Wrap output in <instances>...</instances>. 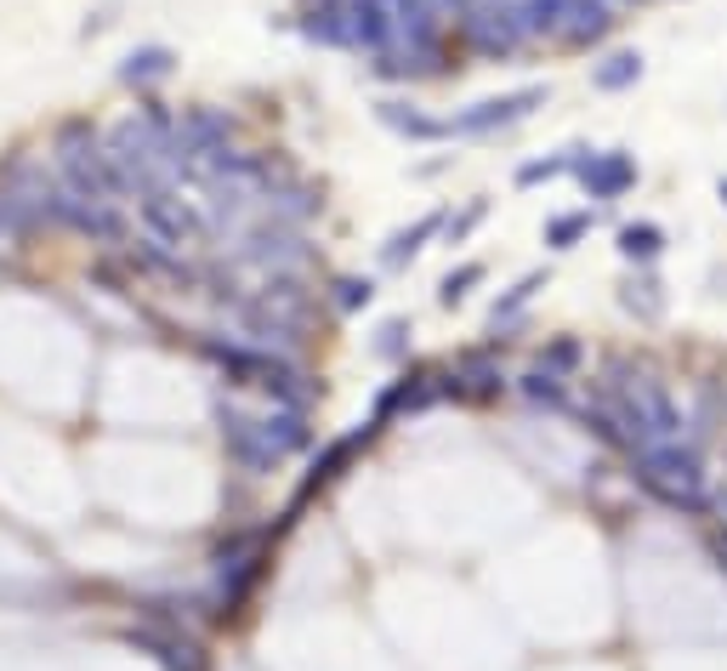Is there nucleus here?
I'll return each mask as SVG.
<instances>
[{
  "label": "nucleus",
  "instance_id": "f257e3e1",
  "mask_svg": "<svg viewBox=\"0 0 727 671\" xmlns=\"http://www.w3.org/2000/svg\"><path fill=\"white\" fill-rule=\"evenodd\" d=\"M637 484L654 495L660 507L670 512H688V518H705L711 512V489H705V461H699V444L682 438H665V444H642L631 456Z\"/></svg>",
  "mask_w": 727,
  "mask_h": 671
},
{
  "label": "nucleus",
  "instance_id": "f03ea898",
  "mask_svg": "<svg viewBox=\"0 0 727 671\" xmlns=\"http://www.w3.org/2000/svg\"><path fill=\"white\" fill-rule=\"evenodd\" d=\"M603 399H609L625 421H631V427H637L648 444L682 438V410H676L670 387L654 376V370L614 359V364H609V387H603Z\"/></svg>",
  "mask_w": 727,
  "mask_h": 671
},
{
  "label": "nucleus",
  "instance_id": "7ed1b4c3",
  "mask_svg": "<svg viewBox=\"0 0 727 671\" xmlns=\"http://www.w3.org/2000/svg\"><path fill=\"white\" fill-rule=\"evenodd\" d=\"M137 211H142V228H148V239H160V245H171V251H183V245H193V239H205L211 234V222L199 216L177 188H148V194H137Z\"/></svg>",
  "mask_w": 727,
  "mask_h": 671
},
{
  "label": "nucleus",
  "instance_id": "20e7f679",
  "mask_svg": "<svg viewBox=\"0 0 727 671\" xmlns=\"http://www.w3.org/2000/svg\"><path fill=\"white\" fill-rule=\"evenodd\" d=\"M546 97H551V86H517L506 97H484V103L449 114L443 126H449V137H489V132H506V126H517V120H529Z\"/></svg>",
  "mask_w": 727,
  "mask_h": 671
},
{
  "label": "nucleus",
  "instance_id": "39448f33",
  "mask_svg": "<svg viewBox=\"0 0 727 671\" xmlns=\"http://www.w3.org/2000/svg\"><path fill=\"white\" fill-rule=\"evenodd\" d=\"M461 40H466L478 58H512V52H523V46H529V35H523V23H517V0H512V7L472 0L466 17H461Z\"/></svg>",
  "mask_w": 727,
  "mask_h": 671
},
{
  "label": "nucleus",
  "instance_id": "423d86ee",
  "mask_svg": "<svg viewBox=\"0 0 727 671\" xmlns=\"http://www.w3.org/2000/svg\"><path fill=\"white\" fill-rule=\"evenodd\" d=\"M574 177L591 200H619L637 188V160L625 148H574Z\"/></svg>",
  "mask_w": 727,
  "mask_h": 671
},
{
  "label": "nucleus",
  "instance_id": "0eeeda50",
  "mask_svg": "<svg viewBox=\"0 0 727 671\" xmlns=\"http://www.w3.org/2000/svg\"><path fill=\"white\" fill-rule=\"evenodd\" d=\"M222 444H228V461H234L239 472H250V479H267V472L279 467V450L267 444L262 421L245 415V410H234V405H222Z\"/></svg>",
  "mask_w": 727,
  "mask_h": 671
},
{
  "label": "nucleus",
  "instance_id": "6e6552de",
  "mask_svg": "<svg viewBox=\"0 0 727 671\" xmlns=\"http://www.w3.org/2000/svg\"><path fill=\"white\" fill-rule=\"evenodd\" d=\"M375 433H381V421H375V415H369V421H364V427H353V433H347V438H336V444H330V450H324V456L313 461V472H308V484H302V501H308V495H313V489H324V484H336V479H341V472H347V461H353V456L364 450V444H369Z\"/></svg>",
  "mask_w": 727,
  "mask_h": 671
},
{
  "label": "nucleus",
  "instance_id": "1a4fd4ad",
  "mask_svg": "<svg viewBox=\"0 0 727 671\" xmlns=\"http://www.w3.org/2000/svg\"><path fill=\"white\" fill-rule=\"evenodd\" d=\"M375 120H381V126H392L398 137H410V142H449V126H443V120L421 114L415 103H404V97H381V103H375Z\"/></svg>",
  "mask_w": 727,
  "mask_h": 671
},
{
  "label": "nucleus",
  "instance_id": "9d476101",
  "mask_svg": "<svg viewBox=\"0 0 727 671\" xmlns=\"http://www.w3.org/2000/svg\"><path fill=\"white\" fill-rule=\"evenodd\" d=\"M438 382H443L438 370H410L404 382H392L381 399H375V421H387L392 410H426L433 399H443V387H438Z\"/></svg>",
  "mask_w": 727,
  "mask_h": 671
},
{
  "label": "nucleus",
  "instance_id": "9b49d317",
  "mask_svg": "<svg viewBox=\"0 0 727 671\" xmlns=\"http://www.w3.org/2000/svg\"><path fill=\"white\" fill-rule=\"evenodd\" d=\"M443 222H449V211H426V216H415L410 228H398V234L381 245V262H387V268H410V262L426 251V239H438V234H443Z\"/></svg>",
  "mask_w": 727,
  "mask_h": 671
},
{
  "label": "nucleus",
  "instance_id": "f8f14e48",
  "mask_svg": "<svg viewBox=\"0 0 727 671\" xmlns=\"http://www.w3.org/2000/svg\"><path fill=\"white\" fill-rule=\"evenodd\" d=\"M262 421V433H267V444L279 450V461L285 456H296V450H308L313 444V427H308V410H267V415H256Z\"/></svg>",
  "mask_w": 727,
  "mask_h": 671
},
{
  "label": "nucleus",
  "instance_id": "ddd939ff",
  "mask_svg": "<svg viewBox=\"0 0 727 671\" xmlns=\"http://www.w3.org/2000/svg\"><path fill=\"white\" fill-rule=\"evenodd\" d=\"M619 308L631 319H642V325H660L665 319V285L654 273H631V279L619 285Z\"/></svg>",
  "mask_w": 727,
  "mask_h": 671
},
{
  "label": "nucleus",
  "instance_id": "4468645a",
  "mask_svg": "<svg viewBox=\"0 0 727 671\" xmlns=\"http://www.w3.org/2000/svg\"><path fill=\"white\" fill-rule=\"evenodd\" d=\"M619 257L637 262V268L660 262L665 257V228H660V222H625V228H619Z\"/></svg>",
  "mask_w": 727,
  "mask_h": 671
},
{
  "label": "nucleus",
  "instance_id": "2eb2a0df",
  "mask_svg": "<svg viewBox=\"0 0 727 671\" xmlns=\"http://www.w3.org/2000/svg\"><path fill=\"white\" fill-rule=\"evenodd\" d=\"M637 80H642V52H609L603 63H591L597 91H631Z\"/></svg>",
  "mask_w": 727,
  "mask_h": 671
},
{
  "label": "nucleus",
  "instance_id": "dca6fc26",
  "mask_svg": "<svg viewBox=\"0 0 727 671\" xmlns=\"http://www.w3.org/2000/svg\"><path fill=\"white\" fill-rule=\"evenodd\" d=\"M171 69H177V58H171L165 46H142V52H131L120 63V80L125 86H148V80H165Z\"/></svg>",
  "mask_w": 727,
  "mask_h": 671
},
{
  "label": "nucleus",
  "instance_id": "f3484780",
  "mask_svg": "<svg viewBox=\"0 0 727 671\" xmlns=\"http://www.w3.org/2000/svg\"><path fill=\"white\" fill-rule=\"evenodd\" d=\"M535 290H546V273L535 268V273H523V279L506 290V296H494V308H489V325L500 331V325H512V319L523 313V308H529L535 302Z\"/></svg>",
  "mask_w": 727,
  "mask_h": 671
},
{
  "label": "nucleus",
  "instance_id": "a211bd4d",
  "mask_svg": "<svg viewBox=\"0 0 727 671\" xmlns=\"http://www.w3.org/2000/svg\"><path fill=\"white\" fill-rule=\"evenodd\" d=\"M313 211H324V194L318 188H308V183L273 188V216H279V222H308Z\"/></svg>",
  "mask_w": 727,
  "mask_h": 671
},
{
  "label": "nucleus",
  "instance_id": "6ab92c4d",
  "mask_svg": "<svg viewBox=\"0 0 727 671\" xmlns=\"http://www.w3.org/2000/svg\"><path fill=\"white\" fill-rule=\"evenodd\" d=\"M591 222H597V211H563V216H551L546 222V245H551V251H574V245L591 234Z\"/></svg>",
  "mask_w": 727,
  "mask_h": 671
},
{
  "label": "nucleus",
  "instance_id": "aec40b11",
  "mask_svg": "<svg viewBox=\"0 0 727 671\" xmlns=\"http://www.w3.org/2000/svg\"><path fill=\"white\" fill-rule=\"evenodd\" d=\"M484 273H489L484 262H461V268H449V273H443V285H438V302H443V308H461L466 296L484 285Z\"/></svg>",
  "mask_w": 727,
  "mask_h": 671
},
{
  "label": "nucleus",
  "instance_id": "412c9836",
  "mask_svg": "<svg viewBox=\"0 0 727 671\" xmlns=\"http://www.w3.org/2000/svg\"><path fill=\"white\" fill-rule=\"evenodd\" d=\"M580 359H586V347L574 341V336H551V341L540 347L535 370H546V376H568V370H580Z\"/></svg>",
  "mask_w": 727,
  "mask_h": 671
},
{
  "label": "nucleus",
  "instance_id": "4be33fe9",
  "mask_svg": "<svg viewBox=\"0 0 727 671\" xmlns=\"http://www.w3.org/2000/svg\"><path fill=\"white\" fill-rule=\"evenodd\" d=\"M484 216H489V200H466V211H461V216H449L438 239L449 245V251H455V245H466L472 234H478V228H484Z\"/></svg>",
  "mask_w": 727,
  "mask_h": 671
},
{
  "label": "nucleus",
  "instance_id": "5701e85b",
  "mask_svg": "<svg viewBox=\"0 0 727 671\" xmlns=\"http://www.w3.org/2000/svg\"><path fill=\"white\" fill-rule=\"evenodd\" d=\"M563 171H574V148H563V154H546V160H529V165H517V188L551 183V177H563Z\"/></svg>",
  "mask_w": 727,
  "mask_h": 671
},
{
  "label": "nucleus",
  "instance_id": "b1692460",
  "mask_svg": "<svg viewBox=\"0 0 727 671\" xmlns=\"http://www.w3.org/2000/svg\"><path fill=\"white\" fill-rule=\"evenodd\" d=\"M517 387H523V399H535V405H551V410H563V405H568L563 376H546V370H529V376H523Z\"/></svg>",
  "mask_w": 727,
  "mask_h": 671
},
{
  "label": "nucleus",
  "instance_id": "393cba45",
  "mask_svg": "<svg viewBox=\"0 0 727 671\" xmlns=\"http://www.w3.org/2000/svg\"><path fill=\"white\" fill-rule=\"evenodd\" d=\"M375 353H381V359H404L410 353V325H404V319H387V325L375 331Z\"/></svg>",
  "mask_w": 727,
  "mask_h": 671
},
{
  "label": "nucleus",
  "instance_id": "a878e982",
  "mask_svg": "<svg viewBox=\"0 0 727 671\" xmlns=\"http://www.w3.org/2000/svg\"><path fill=\"white\" fill-rule=\"evenodd\" d=\"M375 302V279H336V308L341 313H359Z\"/></svg>",
  "mask_w": 727,
  "mask_h": 671
},
{
  "label": "nucleus",
  "instance_id": "bb28decb",
  "mask_svg": "<svg viewBox=\"0 0 727 671\" xmlns=\"http://www.w3.org/2000/svg\"><path fill=\"white\" fill-rule=\"evenodd\" d=\"M711 512H722V524H727V489H716V495H711Z\"/></svg>",
  "mask_w": 727,
  "mask_h": 671
},
{
  "label": "nucleus",
  "instance_id": "cd10ccee",
  "mask_svg": "<svg viewBox=\"0 0 727 671\" xmlns=\"http://www.w3.org/2000/svg\"><path fill=\"white\" fill-rule=\"evenodd\" d=\"M716 200L727 206V177H716Z\"/></svg>",
  "mask_w": 727,
  "mask_h": 671
}]
</instances>
